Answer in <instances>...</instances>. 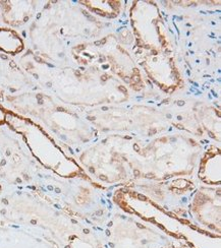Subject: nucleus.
<instances>
[{
    "mask_svg": "<svg viewBox=\"0 0 221 248\" xmlns=\"http://www.w3.org/2000/svg\"><path fill=\"white\" fill-rule=\"evenodd\" d=\"M23 49V41L15 31L9 29H0V51L15 55L20 52Z\"/></svg>",
    "mask_w": 221,
    "mask_h": 248,
    "instance_id": "f257e3e1",
    "label": "nucleus"
},
{
    "mask_svg": "<svg viewBox=\"0 0 221 248\" xmlns=\"http://www.w3.org/2000/svg\"><path fill=\"white\" fill-rule=\"evenodd\" d=\"M5 120V113L2 111V108L0 107V123H2Z\"/></svg>",
    "mask_w": 221,
    "mask_h": 248,
    "instance_id": "f03ea898",
    "label": "nucleus"
},
{
    "mask_svg": "<svg viewBox=\"0 0 221 248\" xmlns=\"http://www.w3.org/2000/svg\"><path fill=\"white\" fill-rule=\"evenodd\" d=\"M93 12H94V13H96L97 15H100V16H102V15H103V13L101 12V10L96 9V8H94V9H93Z\"/></svg>",
    "mask_w": 221,
    "mask_h": 248,
    "instance_id": "7ed1b4c3",
    "label": "nucleus"
},
{
    "mask_svg": "<svg viewBox=\"0 0 221 248\" xmlns=\"http://www.w3.org/2000/svg\"><path fill=\"white\" fill-rule=\"evenodd\" d=\"M185 105V102L184 101H178V106H183Z\"/></svg>",
    "mask_w": 221,
    "mask_h": 248,
    "instance_id": "20e7f679",
    "label": "nucleus"
},
{
    "mask_svg": "<svg viewBox=\"0 0 221 248\" xmlns=\"http://www.w3.org/2000/svg\"><path fill=\"white\" fill-rule=\"evenodd\" d=\"M95 45H96V46H99V45H101V42H99V41H98V42H95Z\"/></svg>",
    "mask_w": 221,
    "mask_h": 248,
    "instance_id": "39448f33",
    "label": "nucleus"
},
{
    "mask_svg": "<svg viewBox=\"0 0 221 248\" xmlns=\"http://www.w3.org/2000/svg\"><path fill=\"white\" fill-rule=\"evenodd\" d=\"M119 90H120V91H122L123 93H126V91H125L123 88H121V87H119Z\"/></svg>",
    "mask_w": 221,
    "mask_h": 248,
    "instance_id": "423d86ee",
    "label": "nucleus"
},
{
    "mask_svg": "<svg viewBox=\"0 0 221 248\" xmlns=\"http://www.w3.org/2000/svg\"><path fill=\"white\" fill-rule=\"evenodd\" d=\"M102 110H103V111H106V110H108V108H107V107H103Z\"/></svg>",
    "mask_w": 221,
    "mask_h": 248,
    "instance_id": "0eeeda50",
    "label": "nucleus"
},
{
    "mask_svg": "<svg viewBox=\"0 0 221 248\" xmlns=\"http://www.w3.org/2000/svg\"><path fill=\"white\" fill-rule=\"evenodd\" d=\"M88 119L92 121V120H94V119H95V117H88Z\"/></svg>",
    "mask_w": 221,
    "mask_h": 248,
    "instance_id": "6e6552de",
    "label": "nucleus"
},
{
    "mask_svg": "<svg viewBox=\"0 0 221 248\" xmlns=\"http://www.w3.org/2000/svg\"><path fill=\"white\" fill-rule=\"evenodd\" d=\"M107 78V77H106V76H104V77H103V80H106V79H107V78Z\"/></svg>",
    "mask_w": 221,
    "mask_h": 248,
    "instance_id": "1a4fd4ad",
    "label": "nucleus"
},
{
    "mask_svg": "<svg viewBox=\"0 0 221 248\" xmlns=\"http://www.w3.org/2000/svg\"><path fill=\"white\" fill-rule=\"evenodd\" d=\"M177 119H178V120H182L183 118H182V116H178V117H177Z\"/></svg>",
    "mask_w": 221,
    "mask_h": 248,
    "instance_id": "9d476101",
    "label": "nucleus"
}]
</instances>
